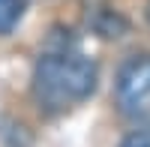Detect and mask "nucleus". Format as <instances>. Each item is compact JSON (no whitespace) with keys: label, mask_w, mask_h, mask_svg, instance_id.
<instances>
[{"label":"nucleus","mask_w":150,"mask_h":147,"mask_svg":"<svg viewBox=\"0 0 150 147\" xmlns=\"http://www.w3.org/2000/svg\"><path fill=\"white\" fill-rule=\"evenodd\" d=\"M96 78L99 69L84 51L72 45H54L42 51L33 66V96L39 108L63 114L96 90Z\"/></svg>","instance_id":"obj_1"},{"label":"nucleus","mask_w":150,"mask_h":147,"mask_svg":"<svg viewBox=\"0 0 150 147\" xmlns=\"http://www.w3.org/2000/svg\"><path fill=\"white\" fill-rule=\"evenodd\" d=\"M117 105L126 120L150 126V54L129 57L117 72Z\"/></svg>","instance_id":"obj_2"},{"label":"nucleus","mask_w":150,"mask_h":147,"mask_svg":"<svg viewBox=\"0 0 150 147\" xmlns=\"http://www.w3.org/2000/svg\"><path fill=\"white\" fill-rule=\"evenodd\" d=\"M24 15V0H0V33H9Z\"/></svg>","instance_id":"obj_3"},{"label":"nucleus","mask_w":150,"mask_h":147,"mask_svg":"<svg viewBox=\"0 0 150 147\" xmlns=\"http://www.w3.org/2000/svg\"><path fill=\"white\" fill-rule=\"evenodd\" d=\"M120 147H150V129H138L120 141Z\"/></svg>","instance_id":"obj_4"}]
</instances>
